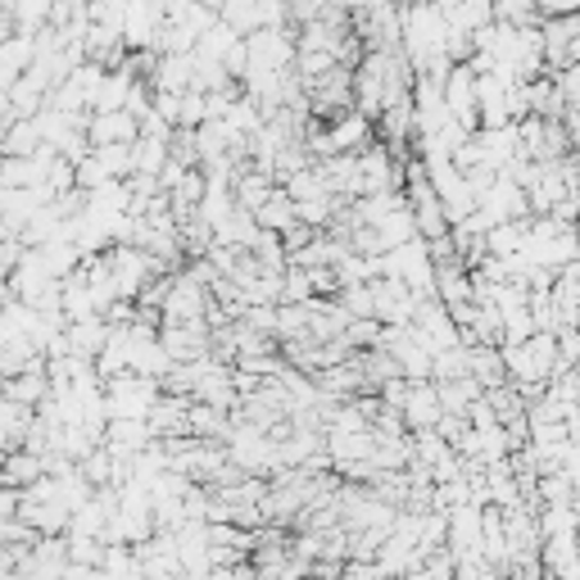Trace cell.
Instances as JSON below:
<instances>
[{"instance_id": "6da1fadb", "label": "cell", "mask_w": 580, "mask_h": 580, "mask_svg": "<svg viewBox=\"0 0 580 580\" xmlns=\"http://www.w3.org/2000/svg\"><path fill=\"white\" fill-rule=\"evenodd\" d=\"M87 141L96 146H132L141 141V119L128 109H96V119H87Z\"/></svg>"}, {"instance_id": "7a4b0ae2", "label": "cell", "mask_w": 580, "mask_h": 580, "mask_svg": "<svg viewBox=\"0 0 580 580\" xmlns=\"http://www.w3.org/2000/svg\"><path fill=\"white\" fill-rule=\"evenodd\" d=\"M46 472H50L46 453H32V449H14V453L6 458V486H19V490H28V486H37V481H41Z\"/></svg>"}, {"instance_id": "3957f363", "label": "cell", "mask_w": 580, "mask_h": 580, "mask_svg": "<svg viewBox=\"0 0 580 580\" xmlns=\"http://www.w3.org/2000/svg\"><path fill=\"white\" fill-rule=\"evenodd\" d=\"M494 14L508 19V23H527V19L540 14V6L536 0H494Z\"/></svg>"}, {"instance_id": "277c9868", "label": "cell", "mask_w": 580, "mask_h": 580, "mask_svg": "<svg viewBox=\"0 0 580 580\" xmlns=\"http://www.w3.org/2000/svg\"><path fill=\"white\" fill-rule=\"evenodd\" d=\"M558 91H562L567 109H580V64H571V69L558 78Z\"/></svg>"}]
</instances>
